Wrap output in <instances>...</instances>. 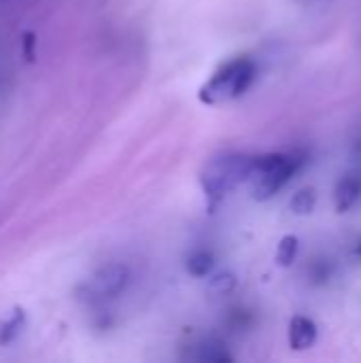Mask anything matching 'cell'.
Masks as SVG:
<instances>
[{"label": "cell", "mask_w": 361, "mask_h": 363, "mask_svg": "<svg viewBox=\"0 0 361 363\" xmlns=\"http://www.w3.org/2000/svg\"><path fill=\"white\" fill-rule=\"evenodd\" d=\"M355 253H357V257H361V242H360V247H357V251H355Z\"/></svg>", "instance_id": "7c38bea8"}, {"label": "cell", "mask_w": 361, "mask_h": 363, "mask_svg": "<svg viewBox=\"0 0 361 363\" xmlns=\"http://www.w3.org/2000/svg\"><path fill=\"white\" fill-rule=\"evenodd\" d=\"M234 285H236V281H234V277L230 272H223V274H217V277L211 279V289L217 291V294H228V291L234 289Z\"/></svg>", "instance_id": "8fae6325"}, {"label": "cell", "mask_w": 361, "mask_h": 363, "mask_svg": "<svg viewBox=\"0 0 361 363\" xmlns=\"http://www.w3.org/2000/svg\"><path fill=\"white\" fill-rule=\"evenodd\" d=\"M196 349V353L191 355V359H198V362H232L234 357L228 353V349H226V345L223 342H219V340H213V338H209V340H202L200 345H196L194 347Z\"/></svg>", "instance_id": "52a82bcc"}, {"label": "cell", "mask_w": 361, "mask_h": 363, "mask_svg": "<svg viewBox=\"0 0 361 363\" xmlns=\"http://www.w3.org/2000/svg\"><path fill=\"white\" fill-rule=\"evenodd\" d=\"M300 253V240L296 236H283L279 247H277V264L281 268H291L298 259Z\"/></svg>", "instance_id": "9c48e42d"}, {"label": "cell", "mask_w": 361, "mask_h": 363, "mask_svg": "<svg viewBox=\"0 0 361 363\" xmlns=\"http://www.w3.org/2000/svg\"><path fill=\"white\" fill-rule=\"evenodd\" d=\"M317 336H319V330H317V323L304 315H296L291 321H289V330H287V342L294 351L302 353V351H309L315 347L317 342Z\"/></svg>", "instance_id": "5b68a950"}, {"label": "cell", "mask_w": 361, "mask_h": 363, "mask_svg": "<svg viewBox=\"0 0 361 363\" xmlns=\"http://www.w3.org/2000/svg\"><path fill=\"white\" fill-rule=\"evenodd\" d=\"M315 206H317V191L313 187L298 189L289 200V208L296 215H311L315 211Z\"/></svg>", "instance_id": "30bf717a"}, {"label": "cell", "mask_w": 361, "mask_h": 363, "mask_svg": "<svg viewBox=\"0 0 361 363\" xmlns=\"http://www.w3.org/2000/svg\"><path fill=\"white\" fill-rule=\"evenodd\" d=\"M130 281V270L121 262H111L98 268L81 287V298L89 304H102L117 298Z\"/></svg>", "instance_id": "277c9868"}, {"label": "cell", "mask_w": 361, "mask_h": 363, "mask_svg": "<svg viewBox=\"0 0 361 363\" xmlns=\"http://www.w3.org/2000/svg\"><path fill=\"white\" fill-rule=\"evenodd\" d=\"M361 198V181L353 174H347L343 177L338 183H336V189H334V206H336V213H349Z\"/></svg>", "instance_id": "8992f818"}, {"label": "cell", "mask_w": 361, "mask_h": 363, "mask_svg": "<svg viewBox=\"0 0 361 363\" xmlns=\"http://www.w3.org/2000/svg\"><path fill=\"white\" fill-rule=\"evenodd\" d=\"M255 155L219 153L213 155L200 170V187L211 208H217L238 185L249 183Z\"/></svg>", "instance_id": "6da1fadb"}, {"label": "cell", "mask_w": 361, "mask_h": 363, "mask_svg": "<svg viewBox=\"0 0 361 363\" xmlns=\"http://www.w3.org/2000/svg\"><path fill=\"white\" fill-rule=\"evenodd\" d=\"M213 266H215L213 255H211L209 251H202V249L189 253L187 259H185V270H187V274H191V277H196V279L209 277V274L213 272Z\"/></svg>", "instance_id": "ba28073f"}, {"label": "cell", "mask_w": 361, "mask_h": 363, "mask_svg": "<svg viewBox=\"0 0 361 363\" xmlns=\"http://www.w3.org/2000/svg\"><path fill=\"white\" fill-rule=\"evenodd\" d=\"M304 160H306L304 153L298 151H277V153L255 155L253 170L249 177L253 200L266 202L274 198L300 172Z\"/></svg>", "instance_id": "7a4b0ae2"}, {"label": "cell", "mask_w": 361, "mask_h": 363, "mask_svg": "<svg viewBox=\"0 0 361 363\" xmlns=\"http://www.w3.org/2000/svg\"><path fill=\"white\" fill-rule=\"evenodd\" d=\"M257 77V66L251 57H234L219 66L198 89V100L206 106H221L247 94Z\"/></svg>", "instance_id": "3957f363"}]
</instances>
